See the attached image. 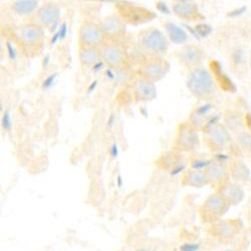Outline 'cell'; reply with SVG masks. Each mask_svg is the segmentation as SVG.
Instances as JSON below:
<instances>
[{"label": "cell", "mask_w": 251, "mask_h": 251, "mask_svg": "<svg viewBox=\"0 0 251 251\" xmlns=\"http://www.w3.org/2000/svg\"><path fill=\"white\" fill-rule=\"evenodd\" d=\"M174 146L179 152H191L198 148V132L189 122H184L179 125Z\"/></svg>", "instance_id": "30bf717a"}, {"label": "cell", "mask_w": 251, "mask_h": 251, "mask_svg": "<svg viewBox=\"0 0 251 251\" xmlns=\"http://www.w3.org/2000/svg\"><path fill=\"white\" fill-rule=\"evenodd\" d=\"M164 26H165L167 35H168V38L172 41V43L177 45H182L186 43L188 39V35L181 27H179L173 23H167L164 25Z\"/></svg>", "instance_id": "d4e9b609"}, {"label": "cell", "mask_w": 251, "mask_h": 251, "mask_svg": "<svg viewBox=\"0 0 251 251\" xmlns=\"http://www.w3.org/2000/svg\"><path fill=\"white\" fill-rule=\"evenodd\" d=\"M225 125H226V129L232 132H241L240 129L242 128V123L237 116L233 115H228L225 118Z\"/></svg>", "instance_id": "4316f807"}, {"label": "cell", "mask_w": 251, "mask_h": 251, "mask_svg": "<svg viewBox=\"0 0 251 251\" xmlns=\"http://www.w3.org/2000/svg\"><path fill=\"white\" fill-rule=\"evenodd\" d=\"M210 69H211V72L213 74V76L215 77V79L217 80V82L219 83L220 88L225 91V92H231V93H234L236 91V87L233 83V81L230 79L226 74L222 71V68L220 66V64L218 61L214 60V61H211L210 64Z\"/></svg>", "instance_id": "44dd1931"}, {"label": "cell", "mask_w": 251, "mask_h": 251, "mask_svg": "<svg viewBox=\"0 0 251 251\" xmlns=\"http://www.w3.org/2000/svg\"><path fill=\"white\" fill-rule=\"evenodd\" d=\"M186 86L194 97L200 100L210 98L215 92V80L212 75L201 67L190 71Z\"/></svg>", "instance_id": "3957f363"}, {"label": "cell", "mask_w": 251, "mask_h": 251, "mask_svg": "<svg viewBox=\"0 0 251 251\" xmlns=\"http://www.w3.org/2000/svg\"><path fill=\"white\" fill-rule=\"evenodd\" d=\"M198 29H199V34L203 36H206L211 32V27L209 25H199Z\"/></svg>", "instance_id": "4dcf8cb0"}, {"label": "cell", "mask_w": 251, "mask_h": 251, "mask_svg": "<svg viewBox=\"0 0 251 251\" xmlns=\"http://www.w3.org/2000/svg\"><path fill=\"white\" fill-rule=\"evenodd\" d=\"M117 186L119 188H121L123 186V179L121 177V175H118V178H117Z\"/></svg>", "instance_id": "8d00e7d4"}, {"label": "cell", "mask_w": 251, "mask_h": 251, "mask_svg": "<svg viewBox=\"0 0 251 251\" xmlns=\"http://www.w3.org/2000/svg\"><path fill=\"white\" fill-rule=\"evenodd\" d=\"M112 156H113L114 158H116V157L118 156V148H117L116 145H114L113 148H112Z\"/></svg>", "instance_id": "d590c367"}, {"label": "cell", "mask_w": 251, "mask_h": 251, "mask_svg": "<svg viewBox=\"0 0 251 251\" xmlns=\"http://www.w3.org/2000/svg\"><path fill=\"white\" fill-rule=\"evenodd\" d=\"M172 9H173V12L179 18L183 20H187V22H195V20H200L204 18L197 4L194 2L173 4Z\"/></svg>", "instance_id": "ac0fdd59"}, {"label": "cell", "mask_w": 251, "mask_h": 251, "mask_svg": "<svg viewBox=\"0 0 251 251\" xmlns=\"http://www.w3.org/2000/svg\"><path fill=\"white\" fill-rule=\"evenodd\" d=\"M214 161L211 159L205 158H195L191 161V168L194 170H202L205 171L209 166H210Z\"/></svg>", "instance_id": "83f0119b"}, {"label": "cell", "mask_w": 251, "mask_h": 251, "mask_svg": "<svg viewBox=\"0 0 251 251\" xmlns=\"http://www.w3.org/2000/svg\"><path fill=\"white\" fill-rule=\"evenodd\" d=\"M176 59L179 64L187 69H196L199 68L204 59L203 50L195 45H187L179 49L175 52Z\"/></svg>", "instance_id": "4fadbf2b"}, {"label": "cell", "mask_w": 251, "mask_h": 251, "mask_svg": "<svg viewBox=\"0 0 251 251\" xmlns=\"http://www.w3.org/2000/svg\"><path fill=\"white\" fill-rule=\"evenodd\" d=\"M136 251H156L155 249H147V248H141V249H137Z\"/></svg>", "instance_id": "74e56055"}, {"label": "cell", "mask_w": 251, "mask_h": 251, "mask_svg": "<svg viewBox=\"0 0 251 251\" xmlns=\"http://www.w3.org/2000/svg\"><path fill=\"white\" fill-rule=\"evenodd\" d=\"M245 121H246V125L248 126V128H249L250 131H251V115H250V114H247V115H246Z\"/></svg>", "instance_id": "e575fe53"}, {"label": "cell", "mask_w": 251, "mask_h": 251, "mask_svg": "<svg viewBox=\"0 0 251 251\" xmlns=\"http://www.w3.org/2000/svg\"><path fill=\"white\" fill-rule=\"evenodd\" d=\"M211 109H212V106L209 103L203 104V106L196 108L191 113L189 119H188V122H189L197 131L203 130L206 121L208 120L209 117H210L209 114H210Z\"/></svg>", "instance_id": "7402d4cb"}, {"label": "cell", "mask_w": 251, "mask_h": 251, "mask_svg": "<svg viewBox=\"0 0 251 251\" xmlns=\"http://www.w3.org/2000/svg\"><path fill=\"white\" fill-rule=\"evenodd\" d=\"M60 7L52 2L45 3L37 8L30 16V23L45 28H50L57 24L60 18Z\"/></svg>", "instance_id": "8fae6325"}, {"label": "cell", "mask_w": 251, "mask_h": 251, "mask_svg": "<svg viewBox=\"0 0 251 251\" xmlns=\"http://www.w3.org/2000/svg\"><path fill=\"white\" fill-rule=\"evenodd\" d=\"M228 170H229L230 179L240 184L241 186L247 185L250 182V179H251L250 170L247 167V165L242 161L236 160L231 162L228 167Z\"/></svg>", "instance_id": "d6986e66"}, {"label": "cell", "mask_w": 251, "mask_h": 251, "mask_svg": "<svg viewBox=\"0 0 251 251\" xmlns=\"http://www.w3.org/2000/svg\"><path fill=\"white\" fill-rule=\"evenodd\" d=\"M245 216L247 221L249 222V224L251 225V202L248 203L247 208H246V212H245Z\"/></svg>", "instance_id": "d6a6232c"}, {"label": "cell", "mask_w": 251, "mask_h": 251, "mask_svg": "<svg viewBox=\"0 0 251 251\" xmlns=\"http://www.w3.org/2000/svg\"><path fill=\"white\" fill-rule=\"evenodd\" d=\"M208 183L215 188L230 179L228 167L225 164L218 162H213L208 168L205 170Z\"/></svg>", "instance_id": "e0dca14e"}, {"label": "cell", "mask_w": 251, "mask_h": 251, "mask_svg": "<svg viewBox=\"0 0 251 251\" xmlns=\"http://www.w3.org/2000/svg\"><path fill=\"white\" fill-rule=\"evenodd\" d=\"M199 244L196 243H184L180 246V251H197Z\"/></svg>", "instance_id": "f546056e"}, {"label": "cell", "mask_w": 251, "mask_h": 251, "mask_svg": "<svg viewBox=\"0 0 251 251\" xmlns=\"http://www.w3.org/2000/svg\"><path fill=\"white\" fill-rule=\"evenodd\" d=\"M169 69V61L165 59L164 56L147 55L140 65L139 75L142 78L157 82L166 76Z\"/></svg>", "instance_id": "8992f818"}, {"label": "cell", "mask_w": 251, "mask_h": 251, "mask_svg": "<svg viewBox=\"0 0 251 251\" xmlns=\"http://www.w3.org/2000/svg\"><path fill=\"white\" fill-rule=\"evenodd\" d=\"M137 45L147 55L164 56L169 50L168 37L156 27L141 30L137 37Z\"/></svg>", "instance_id": "7a4b0ae2"}, {"label": "cell", "mask_w": 251, "mask_h": 251, "mask_svg": "<svg viewBox=\"0 0 251 251\" xmlns=\"http://www.w3.org/2000/svg\"><path fill=\"white\" fill-rule=\"evenodd\" d=\"M183 184L195 188H202L205 185H209L205 171L194 169H191L185 174Z\"/></svg>", "instance_id": "603a6c76"}, {"label": "cell", "mask_w": 251, "mask_h": 251, "mask_svg": "<svg viewBox=\"0 0 251 251\" xmlns=\"http://www.w3.org/2000/svg\"><path fill=\"white\" fill-rule=\"evenodd\" d=\"M173 2V4H177V3H186V2H193L194 0H171Z\"/></svg>", "instance_id": "836d02e7"}, {"label": "cell", "mask_w": 251, "mask_h": 251, "mask_svg": "<svg viewBox=\"0 0 251 251\" xmlns=\"http://www.w3.org/2000/svg\"><path fill=\"white\" fill-rule=\"evenodd\" d=\"M205 143L213 152L221 153L231 144V137L224 126L217 125L216 127L205 132Z\"/></svg>", "instance_id": "7c38bea8"}, {"label": "cell", "mask_w": 251, "mask_h": 251, "mask_svg": "<svg viewBox=\"0 0 251 251\" xmlns=\"http://www.w3.org/2000/svg\"><path fill=\"white\" fill-rule=\"evenodd\" d=\"M244 229V222L240 218L221 219L210 224L209 233L221 241H231L236 238Z\"/></svg>", "instance_id": "ba28073f"}, {"label": "cell", "mask_w": 251, "mask_h": 251, "mask_svg": "<svg viewBox=\"0 0 251 251\" xmlns=\"http://www.w3.org/2000/svg\"><path fill=\"white\" fill-rule=\"evenodd\" d=\"M185 169H186V164L181 163V164L177 165L176 167H174V168L170 171V175H171V177H176V176L180 175L183 171H185Z\"/></svg>", "instance_id": "f1b7e54d"}, {"label": "cell", "mask_w": 251, "mask_h": 251, "mask_svg": "<svg viewBox=\"0 0 251 251\" xmlns=\"http://www.w3.org/2000/svg\"><path fill=\"white\" fill-rule=\"evenodd\" d=\"M116 8L117 14L124 20V23L133 26L148 24L156 17L154 11L131 2H118Z\"/></svg>", "instance_id": "277c9868"}, {"label": "cell", "mask_w": 251, "mask_h": 251, "mask_svg": "<svg viewBox=\"0 0 251 251\" xmlns=\"http://www.w3.org/2000/svg\"><path fill=\"white\" fill-rule=\"evenodd\" d=\"M13 12L18 15H32L38 8L37 0H17L11 6Z\"/></svg>", "instance_id": "cb8c5ba5"}, {"label": "cell", "mask_w": 251, "mask_h": 251, "mask_svg": "<svg viewBox=\"0 0 251 251\" xmlns=\"http://www.w3.org/2000/svg\"><path fill=\"white\" fill-rule=\"evenodd\" d=\"M245 11H246V6H243V7H240L238 9L233 10L229 15L231 17H237V16H240L241 14H243Z\"/></svg>", "instance_id": "1f68e13d"}, {"label": "cell", "mask_w": 251, "mask_h": 251, "mask_svg": "<svg viewBox=\"0 0 251 251\" xmlns=\"http://www.w3.org/2000/svg\"><path fill=\"white\" fill-rule=\"evenodd\" d=\"M107 41L100 24L85 20L78 29V47L100 48Z\"/></svg>", "instance_id": "9c48e42d"}, {"label": "cell", "mask_w": 251, "mask_h": 251, "mask_svg": "<svg viewBox=\"0 0 251 251\" xmlns=\"http://www.w3.org/2000/svg\"><path fill=\"white\" fill-rule=\"evenodd\" d=\"M133 99L136 101H150L157 98V89L155 82L145 78H138L133 83Z\"/></svg>", "instance_id": "2e32d148"}, {"label": "cell", "mask_w": 251, "mask_h": 251, "mask_svg": "<svg viewBox=\"0 0 251 251\" xmlns=\"http://www.w3.org/2000/svg\"><path fill=\"white\" fill-rule=\"evenodd\" d=\"M230 206L219 194H211L204 201L201 206L200 213L202 220L205 223L212 224L222 219V217L229 211Z\"/></svg>", "instance_id": "52a82bcc"}, {"label": "cell", "mask_w": 251, "mask_h": 251, "mask_svg": "<svg viewBox=\"0 0 251 251\" xmlns=\"http://www.w3.org/2000/svg\"><path fill=\"white\" fill-rule=\"evenodd\" d=\"M101 60L113 70H120L127 67L129 53L121 41L107 40L100 47Z\"/></svg>", "instance_id": "5b68a950"}, {"label": "cell", "mask_w": 251, "mask_h": 251, "mask_svg": "<svg viewBox=\"0 0 251 251\" xmlns=\"http://www.w3.org/2000/svg\"><path fill=\"white\" fill-rule=\"evenodd\" d=\"M9 37L23 54L28 57L38 55L45 47V29L30 22L11 27Z\"/></svg>", "instance_id": "6da1fadb"}, {"label": "cell", "mask_w": 251, "mask_h": 251, "mask_svg": "<svg viewBox=\"0 0 251 251\" xmlns=\"http://www.w3.org/2000/svg\"><path fill=\"white\" fill-rule=\"evenodd\" d=\"M238 147L245 152H251V134L241 131L237 134Z\"/></svg>", "instance_id": "484cf974"}, {"label": "cell", "mask_w": 251, "mask_h": 251, "mask_svg": "<svg viewBox=\"0 0 251 251\" xmlns=\"http://www.w3.org/2000/svg\"><path fill=\"white\" fill-rule=\"evenodd\" d=\"M216 193L219 194L230 206L239 205L245 198L243 186L229 179L216 188Z\"/></svg>", "instance_id": "5bb4252c"}, {"label": "cell", "mask_w": 251, "mask_h": 251, "mask_svg": "<svg viewBox=\"0 0 251 251\" xmlns=\"http://www.w3.org/2000/svg\"><path fill=\"white\" fill-rule=\"evenodd\" d=\"M78 59L85 67H93L101 59L100 48L78 47Z\"/></svg>", "instance_id": "ffe728a7"}, {"label": "cell", "mask_w": 251, "mask_h": 251, "mask_svg": "<svg viewBox=\"0 0 251 251\" xmlns=\"http://www.w3.org/2000/svg\"><path fill=\"white\" fill-rule=\"evenodd\" d=\"M126 25H127L117 13L104 17L100 23L107 40L112 41H121L125 37Z\"/></svg>", "instance_id": "9a60e30c"}]
</instances>
